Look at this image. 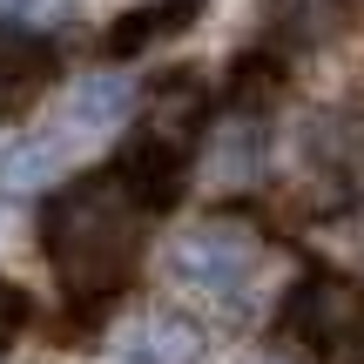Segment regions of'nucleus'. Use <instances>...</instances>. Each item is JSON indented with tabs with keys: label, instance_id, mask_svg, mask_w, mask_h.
Here are the masks:
<instances>
[{
	"label": "nucleus",
	"instance_id": "nucleus-3",
	"mask_svg": "<svg viewBox=\"0 0 364 364\" xmlns=\"http://www.w3.org/2000/svg\"><path fill=\"white\" fill-rule=\"evenodd\" d=\"M169 270L182 290H196L216 311L243 317L250 297H257V277H263V243L250 230H236V223H203V230H189L169 250Z\"/></svg>",
	"mask_w": 364,
	"mask_h": 364
},
{
	"label": "nucleus",
	"instance_id": "nucleus-9",
	"mask_svg": "<svg viewBox=\"0 0 364 364\" xmlns=\"http://www.w3.org/2000/svg\"><path fill=\"white\" fill-rule=\"evenodd\" d=\"M250 364H277V358H250Z\"/></svg>",
	"mask_w": 364,
	"mask_h": 364
},
{
	"label": "nucleus",
	"instance_id": "nucleus-8",
	"mask_svg": "<svg viewBox=\"0 0 364 364\" xmlns=\"http://www.w3.org/2000/svg\"><path fill=\"white\" fill-rule=\"evenodd\" d=\"M27 324H34V304H27V290L0 277V358L21 344V331H27Z\"/></svg>",
	"mask_w": 364,
	"mask_h": 364
},
{
	"label": "nucleus",
	"instance_id": "nucleus-1",
	"mask_svg": "<svg viewBox=\"0 0 364 364\" xmlns=\"http://www.w3.org/2000/svg\"><path fill=\"white\" fill-rule=\"evenodd\" d=\"M142 216L149 209L122 189V176L102 182H68L48 203V263L61 277L68 304H75V324H88L122 284H129L135 257H142Z\"/></svg>",
	"mask_w": 364,
	"mask_h": 364
},
{
	"label": "nucleus",
	"instance_id": "nucleus-5",
	"mask_svg": "<svg viewBox=\"0 0 364 364\" xmlns=\"http://www.w3.org/2000/svg\"><path fill=\"white\" fill-rule=\"evenodd\" d=\"M54 81V41L34 27H0V122L27 115Z\"/></svg>",
	"mask_w": 364,
	"mask_h": 364
},
{
	"label": "nucleus",
	"instance_id": "nucleus-7",
	"mask_svg": "<svg viewBox=\"0 0 364 364\" xmlns=\"http://www.w3.org/2000/svg\"><path fill=\"white\" fill-rule=\"evenodd\" d=\"M196 14H203V0H149V7H129V14H122V21L102 34V54H108V61H135L142 48H156V41L182 34Z\"/></svg>",
	"mask_w": 364,
	"mask_h": 364
},
{
	"label": "nucleus",
	"instance_id": "nucleus-6",
	"mask_svg": "<svg viewBox=\"0 0 364 364\" xmlns=\"http://www.w3.org/2000/svg\"><path fill=\"white\" fill-rule=\"evenodd\" d=\"M115 358L122 364H203V324H189V317H176V311H149L142 324L115 344Z\"/></svg>",
	"mask_w": 364,
	"mask_h": 364
},
{
	"label": "nucleus",
	"instance_id": "nucleus-2",
	"mask_svg": "<svg viewBox=\"0 0 364 364\" xmlns=\"http://www.w3.org/2000/svg\"><path fill=\"white\" fill-rule=\"evenodd\" d=\"M277 324L311 364H358L364 358V290L338 270H311L284 297Z\"/></svg>",
	"mask_w": 364,
	"mask_h": 364
},
{
	"label": "nucleus",
	"instance_id": "nucleus-4",
	"mask_svg": "<svg viewBox=\"0 0 364 364\" xmlns=\"http://www.w3.org/2000/svg\"><path fill=\"white\" fill-rule=\"evenodd\" d=\"M129 108H135L129 75H88L81 88H68V102H61V129H54L48 142L61 149L68 162H81V149L108 142V135L129 122Z\"/></svg>",
	"mask_w": 364,
	"mask_h": 364
}]
</instances>
